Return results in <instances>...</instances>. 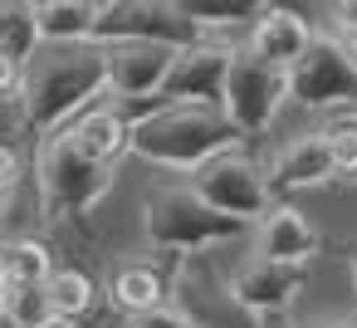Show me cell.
Instances as JSON below:
<instances>
[{
    "label": "cell",
    "mask_w": 357,
    "mask_h": 328,
    "mask_svg": "<svg viewBox=\"0 0 357 328\" xmlns=\"http://www.w3.org/2000/svg\"><path fill=\"white\" fill-rule=\"evenodd\" d=\"M342 50H347V59H352V69H357V35H342Z\"/></svg>",
    "instance_id": "28"
},
{
    "label": "cell",
    "mask_w": 357,
    "mask_h": 328,
    "mask_svg": "<svg viewBox=\"0 0 357 328\" xmlns=\"http://www.w3.org/2000/svg\"><path fill=\"white\" fill-rule=\"evenodd\" d=\"M113 172L118 167L93 162L69 137V128L45 137V147H40V206H45V216L50 221H69V216L93 211L113 191Z\"/></svg>",
    "instance_id": "4"
},
{
    "label": "cell",
    "mask_w": 357,
    "mask_h": 328,
    "mask_svg": "<svg viewBox=\"0 0 357 328\" xmlns=\"http://www.w3.org/2000/svg\"><path fill=\"white\" fill-rule=\"evenodd\" d=\"M352 284H357V250H352Z\"/></svg>",
    "instance_id": "30"
},
{
    "label": "cell",
    "mask_w": 357,
    "mask_h": 328,
    "mask_svg": "<svg viewBox=\"0 0 357 328\" xmlns=\"http://www.w3.org/2000/svg\"><path fill=\"white\" fill-rule=\"evenodd\" d=\"M54 255L40 240H10L0 245V284H50Z\"/></svg>",
    "instance_id": "19"
},
{
    "label": "cell",
    "mask_w": 357,
    "mask_h": 328,
    "mask_svg": "<svg viewBox=\"0 0 357 328\" xmlns=\"http://www.w3.org/2000/svg\"><path fill=\"white\" fill-rule=\"evenodd\" d=\"M211 211L230 216V221H245V225H259L269 211H274V191H269V172L259 162H250L245 152H220L211 157L206 167L191 172L186 181Z\"/></svg>",
    "instance_id": "6"
},
{
    "label": "cell",
    "mask_w": 357,
    "mask_h": 328,
    "mask_svg": "<svg viewBox=\"0 0 357 328\" xmlns=\"http://www.w3.org/2000/svg\"><path fill=\"white\" fill-rule=\"evenodd\" d=\"M328 177H337L328 133H303V137L284 142L269 162V191H303V186L328 181Z\"/></svg>",
    "instance_id": "13"
},
{
    "label": "cell",
    "mask_w": 357,
    "mask_h": 328,
    "mask_svg": "<svg viewBox=\"0 0 357 328\" xmlns=\"http://www.w3.org/2000/svg\"><path fill=\"white\" fill-rule=\"evenodd\" d=\"M313 328H357V318H328V323H313Z\"/></svg>",
    "instance_id": "29"
},
{
    "label": "cell",
    "mask_w": 357,
    "mask_h": 328,
    "mask_svg": "<svg viewBox=\"0 0 357 328\" xmlns=\"http://www.w3.org/2000/svg\"><path fill=\"white\" fill-rule=\"evenodd\" d=\"M108 54V94L118 103H147L162 94L172 64H176V50H162V45H103Z\"/></svg>",
    "instance_id": "10"
},
{
    "label": "cell",
    "mask_w": 357,
    "mask_h": 328,
    "mask_svg": "<svg viewBox=\"0 0 357 328\" xmlns=\"http://www.w3.org/2000/svg\"><path fill=\"white\" fill-rule=\"evenodd\" d=\"M303 264H274V260H245L235 274H230V299L240 313L250 318H264V313H289L294 294L303 289Z\"/></svg>",
    "instance_id": "11"
},
{
    "label": "cell",
    "mask_w": 357,
    "mask_h": 328,
    "mask_svg": "<svg viewBox=\"0 0 357 328\" xmlns=\"http://www.w3.org/2000/svg\"><path fill=\"white\" fill-rule=\"evenodd\" d=\"M240 128L225 118V108H191V103H167L132 123V157L172 172H196L220 152H235Z\"/></svg>",
    "instance_id": "2"
},
{
    "label": "cell",
    "mask_w": 357,
    "mask_h": 328,
    "mask_svg": "<svg viewBox=\"0 0 357 328\" xmlns=\"http://www.w3.org/2000/svg\"><path fill=\"white\" fill-rule=\"evenodd\" d=\"M289 98L303 108H337V103H357V69L342 50V40L313 35L308 54L289 69Z\"/></svg>",
    "instance_id": "8"
},
{
    "label": "cell",
    "mask_w": 357,
    "mask_h": 328,
    "mask_svg": "<svg viewBox=\"0 0 357 328\" xmlns=\"http://www.w3.org/2000/svg\"><path fill=\"white\" fill-rule=\"evenodd\" d=\"M323 133H328L337 177H357V123H333V128H323Z\"/></svg>",
    "instance_id": "23"
},
{
    "label": "cell",
    "mask_w": 357,
    "mask_h": 328,
    "mask_svg": "<svg viewBox=\"0 0 357 328\" xmlns=\"http://www.w3.org/2000/svg\"><path fill=\"white\" fill-rule=\"evenodd\" d=\"M162 45V50H196L206 45V30L181 10V0H108L93 45Z\"/></svg>",
    "instance_id": "5"
},
{
    "label": "cell",
    "mask_w": 357,
    "mask_h": 328,
    "mask_svg": "<svg viewBox=\"0 0 357 328\" xmlns=\"http://www.w3.org/2000/svg\"><path fill=\"white\" fill-rule=\"evenodd\" d=\"M113 304H118L128 318L152 313V308L167 304V279H162L152 264H123L118 279H113Z\"/></svg>",
    "instance_id": "18"
},
{
    "label": "cell",
    "mask_w": 357,
    "mask_h": 328,
    "mask_svg": "<svg viewBox=\"0 0 357 328\" xmlns=\"http://www.w3.org/2000/svg\"><path fill=\"white\" fill-rule=\"evenodd\" d=\"M69 137L103 167H118V157L132 152V118L118 103H93L89 113H79L69 123Z\"/></svg>",
    "instance_id": "15"
},
{
    "label": "cell",
    "mask_w": 357,
    "mask_h": 328,
    "mask_svg": "<svg viewBox=\"0 0 357 328\" xmlns=\"http://www.w3.org/2000/svg\"><path fill=\"white\" fill-rule=\"evenodd\" d=\"M45 35H40V6H15V0H6L0 6V59L10 64H30L40 54Z\"/></svg>",
    "instance_id": "17"
},
{
    "label": "cell",
    "mask_w": 357,
    "mask_h": 328,
    "mask_svg": "<svg viewBox=\"0 0 357 328\" xmlns=\"http://www.w3.org/2000/svg\"><path fill=\"white\" fill-rule=\"evenodd\" d=\"M6 323L10 328H69L59 323L45 284H6Z\"/></svg>",
    "instance_id": "20"
},
{
    "label": "cell",
    "mask_w": 357,
    "mask_h": 328,
    "mask_svg": "<svg viewBox=\"0 0 357 328\" xmlns=\"http://www.w3.org/2000/svg\"><path fill=\"white\" fill-rule=\"evenodd\" d=\"M108 94V54L103 45H40V54L20 69V113L35 133H64L93 98Z\"/></svg>",
    "instance_id": "1"
},
{
    "label": "cell",
    "mask_w": 357,
    "mask_h": 328,
    "mask_svg": "<svg viewBox=\"0 0 357 328\" xmlns=\"http://www.w3.org/2000/svg\"><path fill=\"white\" fill-rule=\"evenodd\" d=\"M250 328H294L289 313H264V318H250Z\"/></svg>",
    "instance_id": "27"
},
{
    "label": "cell",
    "mask_w": 357,
    "mask_h": 328,
    "mask_svg": "<svg viewBox=\"0 0 357 328\" xmlns=\"http://www.w3.org/2000/svg\"><path fill=\"white\" fill-rule=\"evenodd\" d=\"M318 230L294 211V206H274L259 225H255V255L259 260H274V264H303L318 255Z\"/></svg>",
    "instance_id": "14"
},
{
    "label": "cell",
    "mask_w": 357,
    "mask_h": 328,
    "mask_svg": "<svg viewBox=\"0 0 357 328\" xmlns=\"http://www.w3.org/2000/svg\"><path fill=\"white\" fill-rule=\"evenodd\" d=\"M142 230L157 250L167 255H186V250H211L220 240L245 235V221H230L220 211H211L191 186H157L142 201Z\"/></svg>",
    "instance_id": "3"
},
{
    "label": "cell",
    "mask_w": 357,
    "mask_h": 328,
    "mask_svg": "<svg viewBox=\"0 0 357 328\" xmlns=\"http://www.w3.org/2000/svg\"><path fill=\"white\" fill-rule=\"evenodd\" d=\"M191 328H201V323H191Z\"/></svg>",
    "instance_id": "31"
},
{
    "label": "cell",
    "mask_w": 357,
    "mask_h": 328,
    "mask_svg": "<svg viewBox=\"0 0 357 328\" xmlns=\"http://www.w3.org/2000/svg\"><path fill=\"white\" fill-rule=\"evenodd\" d=\"M230 59L235 50L225 45H196V50H181L167 84H162V98L167 103H191V108H220L225 103V79H230Z\"/></svg>",
    "instance_id": "9"
},
{
    "label": "cell",
    "mask_w": 357,
    "mask_h": 328,
    "mask_svg": "<svg viewBox=\"0 0 357 328\" xmlns=\"http://www.w3.org/2000/svg\"><path fill=\"white\" fill-rule=\"evenodd\" d=\"M181 10L201 25V30H225V25H255L264 15V6L255 0H181Z\"/></svg>",
    "instance_id": "22"
},
{
    "label": "cell",
    "mask_w": 357,
    "mask_h": 328,
    "mask_svg": "<svg viewBox=\"0 0 357 328\" xmlns=\"http://www.w3.org/2000/svg\"><path fill=\"white\" fill-rule=\"evenodd\" d=\"M132 328H191V313L176 308V304H162V308H152V313H137Z\"/></svg>",
    "instance_id": "24"
},
{
    "label": "cell",
    "mask_w": 357,
    "mask_h": 328,
    "mask_svg": "<svg viewBox=\"0 0 357 328\" xmlns=\"http://www.w3.org/2000/svg\"><path fill=\"white\" fill-rule=\"evenodd\" d=\"M15 172H20L15 152H10V147H0V196H6V191L15 186Z\"/></svg>",
    "instance_id": "26"
},
{
    "label": "cell",
    "mask_w": 357,
    "mask_h": 328,
    "mask_svg": "<svg viewBox=\"0 0 357 328\" xmlns=\"http://www.w3.org/2000/svg\"><path fill=\"white\" fill-rule=\"evenodd\" d=\"M333 25H337V35H357V0L333 6Z\"/></svg>",
    "instance_id": "25"
},
{
    "label": "cell",
    "mask_w": 357,
    "mask_h": 328,
    "mask_svg": "<svg viewBox=\"0 0 357 328\" xmlns=\"http://www.w3.org/2000/svg\"><path fill=\"white\" fill-rule=\"evenodd\" d=\"M289 98V74L255 59L250 50H235L230 59V79H225V118L240 128V137H255L274 123L279 103Z\"/></svg>",
    "instance_id": "7"
},
{
    "label": "cell",
    "mask_w": 357,
    "mask_h": 328,
    "mask_svg": "<svg viewBox=\"0 0 357 328\" xmlns=\"http://www.w3.org/2000/svg\"><path fill=\"white\" fill-rule=\"evenodd\" d=\"M308 45H313V30H308V20L298 15V10H284V6H264V15L250 25V54L255 59H264V64H274V69H294L303 54H308Z\"/></svg>",
    "instance_id": "12"
},
{
    "label": "cell",
    "mask_w": 357,
    "mask_h": 328,
    "mask_svg": "<svg viewBox=\"0 0 357 328\" xmlns=\"http://www.w3.org/2000/svg\"><path fill=\"white\" fill-rule=\"evenodd\" d=\"M45 289H50V304H54L59 323H69V328L93 308V279L84 269H54Z\"/></svg>",
    "instance_id": "21"
},
{
    "label": "cell",
    "mask_w": 357,
    "mask_h": 328,
    "mask_svg": "<svg viewBox=\"0 0 357 328\" xmlns=\"http://www.w3.org/2000/svg\"><path fill=\"white\" fill-rule=\"evenodd\" d=\"M103 6L93 0H45L40 6V35L45 45H93Z\"/></svg>",
    "instance_id": "16"
}]
</instances>
